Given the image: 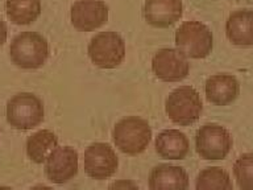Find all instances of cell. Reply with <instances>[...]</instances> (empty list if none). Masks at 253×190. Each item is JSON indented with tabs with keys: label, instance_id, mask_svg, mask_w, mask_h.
<instances>
[{
	"label": "cell",
	"instance_id": "obj_20",
	"mask_svg": "<svg viewBox=\"0 0 253 190\" xmlns=\"http://www.w3.org/2000/svg\"><path fill=\"white\" fill-rule=\"evenodd\" d=\"M233 176L243 190H253V153H245L233 165Z\"/></svg>",
	"mask_w": 253,
	"mask_h": 190
},
{
	"label": "cell",
	"instance_id": "obj_14",
	"mask_svg": "<svg viewBox=\"0 0 253 190\" xmlns=\"http://www.w3.org/2000/svg\"><path fill=\"white\" fill-rule=\"evenodd\" d=\"M149 188L152 190L187 189L189 188V176L181 166L160 164V165L154 166L150 172Z\"/></svg>",
	"mask_w": 253,
	"mask_h": 190
},
{
	"label": "cell",
	"instance_id": "obj_16",
	"mask_svg": "<svg viewBox=\"0 0 253 190\" xmlns=\"http://www.w3.org/2000/svg\"><path fill=\"white\" fill-rule=\"evenodd\" d=\"M154 148L160 157L166 160H183L189 154L190 142L181 131L166 130L156 138Z\"/></svg>",
	"mask_w": 253,
	"mask_h": 190
},
{
	"label": "cell",
	"instance_id": "obj_23",
	"mask_svg": "<svg viewBox=\"0 0 253 190\" xmlns=\"http://www.w3.org/2000/svg\"><path fill=\"white\" fill-rule=\"evenodd\" d=\"M0 134H1V126H0Z\"/></svg>",
	"mask_w": 253,
	"mask_h": 190
},
{
	"label": "cell",
	"instance_id": "obj_19",
	"mask_svg": "<svg viewBox=\"0 0 253 190\" xmlns=\"http://www.w3.org/2000/svg\"><path fill=\"white\" fill-rule=\"evenodd\" d=\"M195 188L198 190H231L233 188L228 173L219 166L206 168L198 174Z\"/></svg>",
	"mask_w": 253,
	"mask_h": 190
},
{
	"label": "cell",
	"instance_id": "obj_6",
	"mask_svg": "<svg viewBox=\"0 0 253 190\" xmlns=\"http://www.w3.org/2000/svg\"><path fill=\"white\" fill-rule=\"evenodd\" d=\"M87 53L98 67L114 69L126 58V43L116 32H100L91 39Z\"/></svg>",
	"mask_w": 253,
	"mask_h": 190
},
{
	"label": "cell",
	"instance_id": "obj_17",
	"mask_svg": "<svg viewBox=\"0 0 253 190\" xmlns=\"http://www.w3.org/2000/svg\"><path fill=\"white\" fill-rule=\"evenodd\" d=\"M58 146V138L49 130H42L29 136L27 140V154L36 164H42Z\"/></svg>",
	"mask_w": 253,
	"mask_h": 190
},
{
	"label": "cell",
	"instance_id": "obj_9",
	"mask_svg": "<svg viewBox=\"0 0 253 190\" xmlns=\"http://www.w3.org/2000/svg\"><path fill=\"white\" fill-rule=\"evenodd\" d=\"M152 70L164 82H179L189 75L187 57L177 49H160L152 59Z\"/></svg>",
	"mask_w": 253,
	"mask_h": 190
},
{
	"label": "cell",
	"instance_id": "obj_4",
	"mask_svg": "<svg viewBox=\"0 0 253 190\" xmlns=\"http://www.w3.org/2000/svg\"><path fill=\"white\" fill-rule=\"evenodd\" d=\"M175 47L187 58H206L212 50V33L201 21H185L175 32Z\"/></svg>",
	"mask_w": 253,
	"mask_h": 190
},
{
	"label": "cell",
	"instance_id": "obj_1",
	"mask_svg": "<svg viewBox=\"0 0 253 190\" xmlns=\"http://www.w3.org/2000/svg\"><path fill=\"white\" fill-rule=\"evenodd\" d=\"M9 57L17 67L39 69L49 57V44L46 39L36 32H23L12 40Z\"/></svg>",
	"mask_w": 253,
	"mask_h": 190
},
{
	"label": "cell",
	"instance_id": "obj_15",
	"mask_svg": "<svg viewBox=\"0 0 253 190\" xmlns=\"http://www.w3.org/2000/svg\"><path fill=\"white\" fill-rule=\"evenodd\" d=\"M225 33L236 47L253 45V11L240 9L231 13L225 24Z\"/></svg>",
	"mask_w": 253,
	"mask_h": 190
},
{
	"label": "cell",
	"instance_id": "obj_21",
	"mask_svg": "<svg viewBox=\"0 0 253 190\" xmlns=\"http://www.w3.org/2000/svg\"><path fill=\"white\" fill-rule=\"evenodd\" d=\"M120 188H123V189H128V188H132V189H136L137 188V185H134L133 182H128V181H119V182H115L114 185L110 186V189H120Z\"/></svg>",
	"mask_w": 253,
	"mask_h": 190
},
{
	"label": "cell",
	"instance_id": "obj_22",
	"mask_svg": "<svg viewBox=\"0 0 253 190\" xmlns=\"http://www.w3.org/2000/svg\"><path fill=\"white\" fill-rule=\"evenodd\" d=\"M5 41H7V25L0 17V47H3Z\"/></svg>",
	"mask_w": 253,
	"mask_h": 190
},
{
	"label": "cell",
	"instance_id": "obj_18",
	"mask_svg": "<svg viewBox=\"0 0 253 190\" xmlns=\"http://www.w3.org/2000/svg\"><path fill=\"white\" fill-rule=\"evenodd\" d=\"M42 7L41 0H7L5 12L8 19L17 25H28L39 19Z\"/></svg>",
	"mask_w": 253,
	"mask_h": 190
},
{
	"label": "cell",
	"instance_id": "obj_2",
	"mask_svg": "<svg viewBox=\"0 0 253 190\" xmlns=\"http://www.w3.org/2000/svg\"><path fill=\"white\" fill-rule=\"evenodd\" d=\"M112 138L115 145L123 153L136 156L148 148L152 140V130L144 119L138 116H126L115 124Z\"/></svg>",
	"mask_w": 253,
	"mask_h": 190
},
{
	"label": "cell",
	"instance_id": "obj_5",
	"mask_svg": "<svg viewBox=\"0 0 253 190\" xmlns=\"http://www.w3.org/2000/svg\"><path fill=\"white\" fill-rule=\"evenodd\" d=\"M165 110L173 123L179 126H191L198 122L203 110L201 95L191 86L178 87L166 99Z\"/></svg>",
	"mask_w": 253,
	"mask_h": 190
},
{
	"label": "cell",
	"instance_id": "obj_3",
	"mask_svg": "<svg viewBox=\"0 0 253 190\" xmlns=\"http://www.w3.org/2000/svg\"><path fill=\"white\" fill-rule=\"evenodd\" d=\"M7 122L19 131L33 130L43 122L45 111L41 99L32 93H20L7 103Z\"/></svg>",
	"mask_w": 253,
	"mask_h": 190
},
{
	"label": "cell",
	"instance_id": "obj_8",
	"mask_svg": "<svg viewBox=\"0 0 253 190\" xmlns=\"http://www.w3.org/2000/svg\"><path fill=\"white\" fill-rule=\"evenodd\" d=\"M83 166L88 177L94 180H107L116 173L119 160L110 144L95 142L84 150Z\"/></svg>",
	"mask_w": 253,
	"mask_h": 190
},
{
	"label": "cell",
	"instance_id": "obj_10",
	"mask_svg": "<svg viewBox=\"0 0 253 190\" xmlns=\"http://www.w3.org/2000/svg\"><path fill=\"white\" fill-rule=\"evenodd\" d=\"M78 173V152L71 146H57L45 160V174L53 184H66Z\"/></svg>",
	"mask_w": 253,
	"mask_h": 190
},
{
	"label": "cell",
	"instance_id": "obj_7",
	"mask_svg": "<svg viewBox=\"0 0 253 190\" xmlns=\"http://www.w3.org/2000/svg\"><path fill=\"white\" fill-rule=\"evenodd\" d=\"M233 140L224 127L210 123L202 126L195 136L198 154L205 160H223L228 156Z\"/></svg>",
	"mask_w": 253,
	"mask_h": 190
},
{
	"label": "cell",
	"instance_id": "obj_12",
	"mask_svg": "<svg viewBox=\"0 0 253 190\" xmlns=\"http://www.w3.org/2000/svg\"><path fill=\"white\" fill-rule=\"evenodd\" d=\"M182 0H146L144 19L154 28H169L182 17Z\"/></svg>",
	"mask_w": 253,
	"mask_h": 190
},
{
	"label": "cell",
	"instance_id": "obj_11",
	"mask_svg": "<svg viewBox=\"0 0 253 190\" xmlns=\"http://www.w3.org/2000/svg\"><path fill=\"white\" fill-rule=\"evenodd\" d=\"M70 19L78 31H95L107 23L108 7L102 0H77L71 5Z\"/></svg>",
	"mask_w": 253,
	"mask_h": 190
},
{
	"label": "cell",
	"instance_id": "obj_13",
	"mask_svg": "<svg viewBox=\"0 0 253 190\" xmlns=\"http://www.w3.org/2000/svg\"><path fill=\"white\" fill-rule=\"evenodd\" d=\"M206 98L216 106H227L237 98L240 85L231 74H215L206 82Z\"/></svg>",
	"mask_w": 253,
	"mask_h": 190
}]
</instances>
